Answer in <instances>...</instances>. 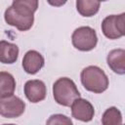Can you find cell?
<instances>
[{
	"label": "cell",
	"mask_w": 125,
	"mask_h": 125,
	"mask_svg": "<svg viewBox=\"0 0 125 125\" xmlns=\"http://www.w3.org/2000/svg\"><path fill=\"white\" fill-rule=\"evenodd\" d=\"M102 31L109 39H117L125 34V13L107 16L102 22Z\"/></svg>",
	"instance_id": "obj_5"
},
{
	"label": "cell",
	"mask_w": 125,
	"mask_h": 125,
	"mask_svg": "<svg viewBox=\"0 0 125 125\" xmlns=\"http://www.w3.org/2000/svg\"><path fill=\"white\" fill-rule=\"evenodd\" d=\"M103 125H122V114L115 106L107 108L102 117Z\"/></svg>",
	"instance_id": "obj_14"
},
{
	"label": "cell",
	"mask_w": 125,
	"mask_h": 125,
	"mask_svg": "<svg viewBox=\"0 0 125 125\" xmlns=\"http://www.w3.org/2000/svg\"><path fill=\"white\" fill-rule=\"evenodd\" d=\"M46 125H73L71 119L63 114H53L49 117Z\"/></svg>",
	"instance_id": "obj_15"
},
{
	"label": "cell",
	"mask_w": 125,
	"mask_h": 125,
	"mask_svg": "<svg viewBox=\"0 0 125 125\" xmlns=\"http://www.w3.org/2000/svg\"><path fill=\"white\" fill-rule=\"evenodd\" d=\"M81 83L90 92L100 94L108 87V78L104 71L96 65L85 67L81 71Z\"/></svg>",
	"instance_id": "obj_2"
},
{
	"label": "cell",
	"mask_w": 125,
	"mask_h": 125,
	"mask_svg": "<svg viewBox=\"0 0 125 125\" xmlns=\"http://www.w3.org/2000/svg\"><path fill=\"white\" fill-rule=\"evenodd\" d=\"M24 95L31 103H39L46 97V86L41 80H28L24 84Z\"/></svg>",
	"instance_id": "obj_8"
},
{
	"label": "cell",
	"mask_w": 125,
	"mask_h": 125,
	"mask_svg": "<svg viewBox=\"0 0 125 125\" xmlns=\"http://www.w3.org/2000/svg\"><path fill=\"white\" fill-rule=\"evenodd\" d=\"M53 96L59 104L70 106L75 100L80 98V93L70 78L62 77L53 85Z\"/></svg>",
	"instance_id": "obj_3"
},
{
	"label": "cell",
	"mask_w": 125,
	"mask_h": 125,
	"mask_svg": "<svg viewBox=\"0 0 125 125\" xmlns=\"http://www.w3.org/2000/svg\"><path fill=\"white\" fill-rule=\"evenodd\" d=\"M101 2L91 0H77L76 9L83 17H92L98 13Z\"/></svg>",
	"instance_id": "obj_13"
},
{
	"label": "cell",
	"mask_w": 125,
	"mask_h": 125,
	"mask_svg": "<svg viewBox=\"0 0 125 125\" xmlns=\"http://www.w3.org/2000/svg\"><path fill=\"white\" fill-rule=\"evenodd\" d=\"M38 8L36 0H15L4 14L5 21L21 31L31 28L34 21V12Z\"/></svg>",
	"instance_id": "obj_1"
},
{
	"label": "cell",
	"mask_w": 125,
	"mask_h": 125,
	"mask_svg": "<svg viewBox=\"0 0 125 125\" xmlns=\"http://www.w3.org/2000/svg\"><path fill=\"white\" fill-rule=\"evenodd\" d=\"M16 89L14 76L6 71H0V98L12 96Z\"/></svg>",
	"instance_id": "obj_12"
},
{
	"label": "cell",
	"mask_w": 125,
	"mask_h": 125,
	"mask_svg": "<svg viewBox=\"0 0 125 125\" xmlns=\"http://www.w3.org/2000/svg\"><path fill=\"white\" fill-rule=\"evenodd\" d=\"M94 107L90 102L85 99H77L71 104V114L72 116L80 121L89 122L94 117Z\"/></svg>",
	"instance_id": "obj_7"
},
{
	"label": "cell",
	"mask_w": 125,
	"mask_h": 125,
	"mask_svg": "<svg viewBox=\"0 0 125 125\" xmlns=\"http://www.w3.org/2000/svg\"><path fill=\"white\" fill-rule=\"evenodd\" d=\"M25 109V104L17 96H9L0 99V115L5 118L21 116Z\"/></svg>",
	"instance_id": "obj_6"
},
{
	"label": "cell",
	"mask_w": 125,
	"mask_h": 125,
	"mask_svg": "<svg viewBox=\"0 0 125 125\" xmlns=\"http://www.w3.org/2000/svg\"><path fill=\"white\" fill-rule=\"evenodd\" d=\"M106 62L108 66L115 73L123 75L125 73V50L114 49L107 55Z\"/></svg>",
	"instance_id": "obj_10"
},
{
	"label": "cell",
	"mask_w": 125,
	"mask_h": 125,
	"mask_svg": "<svg viewBox=\"0 0 125 125\" xmlns=\"http://www.w3.org/2000/svg\"><path fill=\"white\" fill-rule=\"evenodd\" d=\"M3 125H15V124H3Z\"/></svg>",
	"instance_id": "obj_17"
},
{
	"label": "cell",
	"mask_w": 125,
	"mask_h": 125,
	"mask_svg": "<svg viewBox=\"0 0 125 125\" xmlns=\"http://www.w3.org/2000/svg\"><path fill=\"white\" fill-rule=\"evenodd\" d=\"M19 57V47L16 44L7 42L5 40L0 41V62L2 63H14Z\"/></svg>",
	"instance_id": "obj_11"
},
{
	"label": "cell",
	"mask_w": 125,
	"mask_h": 125,
	"mask_svg": "<svg viewBox=\"0 0 125 125\" xmlns=\"http://www.w3.org/2000/svg\"><path fill=\"white\" fill-rule=\"evenodd\" d=\"M73 46L83 52L93 50L98 42V37L95 29L90 26H81L76 28L71 36Z\"/></svg>",
	"instance_id": "obj_4"
},
{
	"label": "cell",
	"mask_w": 125,
	"mask_h": 125,
	"mask_svg": "<svg viewBox=\"0 0 125 125\" xmlns=\"http://www.w3.org/2000/svg\"><path fill=\"white\" fill-rule=\"evenodd\" d=\"M49 3H50L51 5H55V6H59V5H62V4H64L65 2L63 1V2H59V3H57V2H51V1H49Z\"/></svg>",
	"instance_id": "obj_16"
},
{
	"label": "cell",
	"mask_w": 125,
	"mask_h": 125,
	"mask_svg": "<svg viewBox=\"0 0 125 125\" xmlns=\"http://www.w3.org/2000/svg\"><path fill=\"white\" fill-rule=\"evenodd\" d=\"M44 66L43 56L34 50H30L25 53L22 59V67L26 73L35 74Z\"/></svg>",
	"instance_id": "obj_9"
}]
</instances>
